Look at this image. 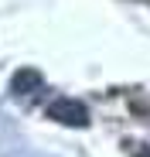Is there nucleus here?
I'll use <instances>...</instances> for the list:
<instances>
[{
    "label": "nucleus",
    "instance_id": "nucleus-1",
    "mask_svg": "<svg viewBox=\"0 0 150 157\" xmlns=\"http://www.w3.org/2000/svg\"><path fill=\"white\" fill-rule=\"evenodd\" d=\"M48 120H55L62 126H89V109L79 99H55L48 102Z\"/></svg>",
    "mask_w": 150,
    "mask_h": 157
},
{
    "label": "nucleus",
    "instance_id": "nucleus-2",
    "mask_svg": "<svg viewBox=\"0 0 150 157\" xmlns=\"http://www.w3.org/2000/svg\"><path fill=\"white\" fill-rule=\"evenodd\" d=\"M41 72L38 68H21V72H14V78H10V92L14 96H31V92H38L41 89Z\"/></svg>",
    "mask_w": 150,
    "mask_h": 157
},
{
    "label": "nucleus",
    "instance_id": "nucleus-3",
    "mask_svg": "<svg viewBox=\"0 0 150 157\" xmlns=\"http://www.w3.org/2000/svg\"><path fill=\"white\" fill-rule=\"evenodd\" d=\"M137 157H150V150H140V154H137Z\"/></svg>",
    "mask_w": 150,
    "mask_h": 157
}]
</instances>
